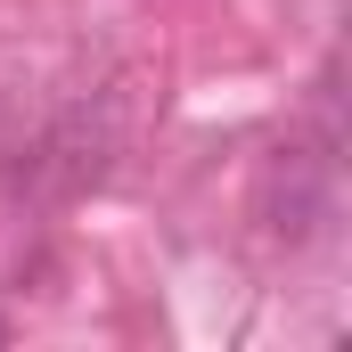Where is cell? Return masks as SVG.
Returning <instances> with one entry per match:
<instances>
[{
    "label": "cell",
    "mask_w": 352,
    "mask_h": 352,
    "mask_svg": "<svg viewBox=\"0 0 352 352\" xmlns=\"http://www.w3.org/2000/svg\"><path fill=\"white\" fill-rule=\"evenodd\" d=\"M115 148H123V90H90V98H74V107L33 140L25 173H33L41 197H82V188L107 180Z\"/></svg>",
    "instance_id": "obj_1"
},
{
    "label": "cell",
    "mask_w": 352,
    "mask_h": 352,
    "mask_svg": "<svg viewBox=\"0 0 352 352\" xmlns=\"http://www.w3.org/2000/svg\"><path fill=\"white\" fill-rule=\"evenodd\" d=\"M263 221H270V238L311 246L336 221V164L320 148H278L270 173H263Z\"/></svg>",
    "instance_id": "obj_2"
}]
</instances>
